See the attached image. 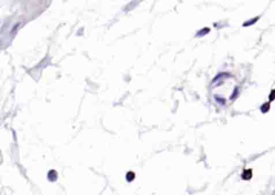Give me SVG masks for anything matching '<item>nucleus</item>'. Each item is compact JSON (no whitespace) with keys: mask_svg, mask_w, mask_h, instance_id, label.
Returning <instances> with one entry per match:
<instances>
[{"mask_svg":"<svg viewBox=\"0 0 275 195\" xmlns=\"http://www.w3.org/2000/svg\"><path fill=\"white\" fill-rule=\"evenodd\" d=\"M214 98H215L216 102L219 103V105H221V106H224V105H225V103H226V100H225V98L220 97V96H219V95H215Z\"/></svg>","mask_w":275,"mask_h":195,"instance_id":"obj_6","label":"nucleus"},{"mask_svg":"<svg viewBox=\"0 0 275 195\" xmlns=\"http://www.w3.org/2000/svg\"><path fill=\"white\" fill-rule=\"evenodd\" d=\"M259 19H260V16H256V17H254V18H252L250 20H247L243 24V27H249V26L255 24Z\"/></svg>","mask_w":275,"mask_h":195,"instance_id":"obj_1","label":"nucleus"},{"mask_svg":"<svg viewBox=\"0 0 275 195\" xmlns=\"http://www.w3.org/2000/svg\"><path fill=\"white\" fill-rule=\"evenodd\" d=\"M238 94H239V88L237 86V87L234 88V90H233V91H232V95L230 96V100H234V99H236V98H237V96H238Z\"/></svg>","mask_w":275,"mask_h":195,"instance_id":"obj_7","label":"nucleus"},{"mask_svg":"<svg viewBox=\"0 0 275 195\" xmlns=\"http://www.w3.org/2000/svg\"><path fill=\"white\" fill-rule=\"evenodd\" d=\"M270 103H263L260 107V111L263 114H266V113L270 111Z\"/></svg>","mask_w":275,"mask_h":195,"instance_id":"obj_4","label":"nucleus"},{"mask_svg":"<svg viewBox=\"0 0 275 195\" xmlns=\"http://www.w3.org/2000/svg\"><path fill=\"white\" fill-rule=\"evenodd\" d=\"M269 99H270V102L275 100V89L274 90H273L270 92V95H269Z\"/></svg>","mask_w":275,"mask_h":195,"instance_id":"obj_8","label":"nucleus"},{"mask_svg":"<svg viewBox=\"0 0 275 195\" xmlns=\"http://www.w3.org/2000/svg\"><path fill=\"white\" fill-rule=\"evenodd\" d=\"M229 76H230V75H229L228 73H218L217 76H216V78L213 79L212 82L213 83L217 82H219V80H220V79H221L222 78H228Z\"/></svg>","mask_w":275,"mask_h":195,"instance_id":"obj_5","label":"nucleus"},{"mask_svg":"<svg viewBox=\"0 0 275 195\" xmlns=\"http://www.w3.org/2000/svg\"><path fill=\"white\" fill-rule=\"evenodd\" d=\"M252 177V170L251 169H246L244 170L243 173L241 174V178L244 180H249Z\"/></svg>","mask_w":275,"mask_h":195,"instance_id":"obj_3","label":"nucleus"},{"mask_svg":"<svg viewBox=\"0 0 275 195\" xmlns=\"http://www.w3.org/2000/svg\"><path fill=\"white\" fill-rule=\"evenodd\" d=\"M211 29L209 28H201V29L198 31V32L196 33V36H198V37H202V36H204L206 35H208L209 32H210Z\"/></svg>","mask_w":275,"mask_h":195,"instance_id":"obj_2","label":"nucleus"}]
</instances>
